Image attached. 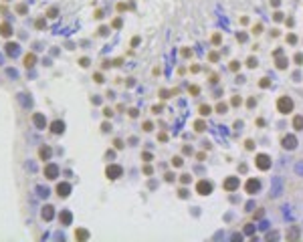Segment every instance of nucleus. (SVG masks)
<instances>
[{
	"label": "nucleus",
	"instance_id": "obj_54",
	"mask_svg": "<svg viewBox=\"0 0 303 242\" xmlns=\"http://www.w3.org/2000/svg\"><path fill=\"white\" fill-rule=\"evenodd\" d=\"M0 65H2V57H0Z\"/></svg>",
	"mask_w": 303,
	"mask_h": 242
},
{
	"label": "nucleus",
	"instance_id": "obj_10",
	"mask_svg": "<svg viewBox=\"0 0 303 242\" xmlns=\"http://www.w3.org/2000/svg\"><path fill=\"white\" fill-rule=\"evenodd\" d=\"M57 194H59L61 198H67V196L71 194V186L65 184V182H63V184H59V186H57Z\"/></svg>",
	"mask_w": 303,
	"mask_h": 242
},
{
	"label": "nucleus",
	"instance_id": "obj_42",
	"mask_svg": "<svg viewBox=\"0 0 303 242\" xmlns=\"http://www.w3.org/2000/svg\"><path fill=\"white\" fill-rule=\"evenodd\" d=\"M103 115H105V117H111V115H113V111L107 107V109H103Z\"/></svg>",
	"mask_w": 303,
	"mask_h": 242
},
{
	"label": "nucleus",
	"instance_id": "obj_1",
	"mask_svg": "<svg viewBox=\"0 0 303 242\" xmlns=\"http://www.w3.org/2000/svg\"><path fill=\"white\" fill-rule=\"evenodd\" d=\"M277 109H279V113H291L293 111V99L291 97H279Z\"/></svg>",
	"mask_w": 303,
	"mask_h": 242
},
{
	"label": "nucleus",
	"instance_id": "obj_24",
	"mask_svg": "<svg viewBox=\"0 0 303 242\" xmlns=\"http://www.w3.org/2000/svg\"><path fill=\"white\" fill-rule=\"evenodd\" d=\"M257 65H259V61H257V59H255V57H251L249 61H247V67H251V69H255V67H257Z\"/></svg>",
	"mask_w": 303,
	"mask_h": 242
},
{
	"label": "nucleus",
	"instance_id": "obj_33",
	"mask_svg": "<svg viewBox=\"0 0 303 242\" xmlns=\"http://www.w3.org/2000/svg\"><path fill=\"white\" fill-rule=\"evenodd\" d=\"M230 103H232L234 107H238V105H241L242 101H241V97H232V101H230Z\"/></svg>",
	"mask_w": 303,
	"mask_h": 242
},
{
	"label": "nucleus",
	"instance_id": "obj_5",
	"mask_svg": "<svg viewBox=\"0 0 303 242\" xmlns=\"http://www.w3.org/2000/svg\"><path fill=\"white\" fill-rule=\"evenodd\" d=\"M196 190H198L200 196H208V194L212 192V184H210V182H206V180H202V182H198Z\"/></svg>",
	"mask_w": 303,
	"mask_h": 242
},
{
	"label": "nucleus",
	"instance_id": "obj_39",
	"mask_svg": "<svg viewBox=\"0 0 303 242\" xmlns=\"http://www.w3.org/2000/svg\"><path fill=\"white\" fill-rule=\"evenodd\" d=\"M152 127H154V125H152L150 121H146V123H144V131H152Z\"/></svg>",
	"mask_w": 303,
	"mask_h": 242
},
{
	"label": "nucleus",
	"instance_id": "obj_12",
	"mask_svg": "<svg viewBox=\"0 0 303 242\" xmlns=\"http://www.w3.org/2000/svg\"><path fill=\"white\" fill-rule=\"evenodd\" d=\"M4 49H6L8 57H16V55H18V45H16V42H8Z\"/></svg>",
	"mask_w": 303,
	"mask_h": 242
},
{
	"label": "nucleus",
	"instance_id": "obj_16",
	"mask_svg": "<svg viewBox=\"0 0 303 242\" xmlns=\"http://www.w3.org/2000/svg\"><path fill=\"white\" fill-rule=\"evenodd\" d=\"M299 238V228L297 226H291L289 228V232H287V240H297Z\"/></svg>",
	"mask_w": 303,
	"mask_h": 242
},
{
	"label": "nucleus",
	"instance_id": "obj_34",
	"mask_svg": "<svg viewBox=\"0 0 303 242\" xmlns=\"http://www.w3.org/2000/svg\"><path fill=\"white\" fill-rule=\"evenodd\" d=\"M178 196H180L182 200H184V198H188V190H184V188H182L180 192H178Z\"/></svg>",
	"mask_w": 303,
	"mask_h": 242
},
{
	"label": "nucleus",
	"instance_id": "obj_20",
	"mask_svg": "<svg viewBox=\"0 0 303 242\" xmlns=\"http://www.w3.org/2000/svg\"><path fill=\"white\" fill-rule=\"evenodd\" d=\"M35 63H37V57H35V55H27V57H24V65H27V69H28V67H32V65H35Z\"/></svg>",
	"mask_w": 303,
	"mask_h": 242
},
{
	"label": "nucleus",
	"instance_id": "obj_21",
	"mask_svg": "<svg viewBox=\"0 0 303 242\" xmlns=\"http://www.w3.org/2000/svg\"><path fill=\"white\" fill-rule=\"evenodd\" d=\"M35 125L41 127V129H45V117H42L41 113H37V115H35Z\"/></svg>",
	"mask_w": 303,
	"mask_h": 242
},
{
	"label": "nucleus",
	"instance_id": "obj_44",
	"mask_svg": "<svg viewBox=\"0 0 303 242\" xmlns=\"http://www.w3.org/2000/svg\"><path fill=\"white\" fill-rule=\"evenodd\" d=\"M238 67H241V65H238V63H237V61H232V63H230V69H232V71H237V69H238Z\"/></svg>",
	"mask_w": 303,
	"mask_h": 242
},
{
	"label": "nucleus",
	"instance_id": "obj_43",
	"mask_svg": "<svg viewBox=\"0 0 303 242\" xmlns=\"http://www.w3.org/2000/svg\"><path fill=\"white\" fill-rule=\"evenodd\" d=\"M49 16H51V18H55V16H57V8H51V10H49Z\"/></svg>",
	"mask_w": 303,
	"mask_h": 242
},
{
	"label": "nucleus",
	"instance_id": "obj_51",
	"mask_svg": "<svg viewBox=\"0 0 303 242\" xmlns=\"http://www.w3.org/2000/svg\"><path fill=\"white\" fill-rule=\"evenodd\" d=\"M184 154H186V155H190V154H192V147L186 145V147H184Z\"/></svg>",
	"mask_w": 303,
	"mask_h": 242
},
{
	"label": "nucleus",
	"instance_id": "obj_47",
	"mask_svg": "<svg viewBox=\"0 0 303 242\" xmlns=\"http://www.w3.org/2000/svg\"><path fill=\"white\" fill-rule=\"evenodd\" d=\"M174 178H176L174 173H166V180H168V182H174Z\"/></svg>",
	"mask_w": 303,
	"mask_h": 242
},
{
	"label": "nucleus",
	"instance_id": "obj_41",
	"mask_svg": "<svg viewBox=\"0 0 303 242\" xmlns=\"http://www.w3.org/2000/svg\"><path fill=\"white\" fill-rule=\"evenodd\" d=\"M273 18L279 22V20H283V14H281V12H275V14H273Z\"/></svg>",
	"mask_w": 303,
	"mask_h": 242
},
{
	"label": "nucleus",
	"instance_id": "obj_40",
	"mask_svg": "<svg viewBox=\"0 0 303 242\" xmlns=\"http://www.w3.org/2000/svg\"><path fill=\"white\" fill-rule=\"evenodd\" d=\"M287 40L291 42V45H295V42H297V36H295V35H289V36H287Z\"/></svg>",
	"mask_w": 303,
	"mask_h": 242
},
{
	"label": "nucleus",
	"instance_id": "obj_28",
	"mask_svg": "<svg viewBox=\"0 0 303 242\" xmlns=\"http://www.w3.org/2000/svg\"><path fill=\"white\" fill-rule=\"evenodd\" d=\"M247 39H249V36H247L245 32H238V35H237V40L238 42H247Z\"/></svg>",
	"mask_w": 303,
	"mask_h": 242
},
{
	"label": "nucleus",
	"instance_id": "obj_53",
	"mask_svg": "<svg viewBox=\"0 0 303 242\" xmlns=\"http://www.w3.org/2000/svg\"><path fill=\"white\" fill-rule=\"evenodd\" d=\"M271 4H273V6L277 8V6H279V4H281V0H271Z\"/></svg>",
	"mask_w": 303,
	"mask_h": 242
},
{
	"label": "nucleus",
	"instance_id": "obj_46",
	"mask_svg": "<svg viewBox=\"0 0 303 242\" xmlns=\"http://www.w3.org/2000/svg\"><path fill=\"white\" fill-rule=\"evenodd\" d=\"M144 173H146V176H150V173H152V168H150V165H146V168H144Z\"/></svg>",
	"mask_w": 303,
	"mask_h": 242
},
{
	"label": "nucleus",
	"instance_id": "obj_35",
	"mask_svg": "<svg viewBox=\"0 0 303 242\" xmlns=\"http://www.w3.org/2000/svg\"><path fill=\"white\" fill-rule=\"evenodd\" d=\"M253 230H255V226H253V224H247V228H245V234H253Z\"/></svg>",
	"mask_w": 303,
	"mask_h": 242
},
{
	"label": "nucleus",
	"instance_id": "obj_4",
	"mask_svg": "<svg viewBox=\"0 0 303 242\" xmlns=\"http://www.w3.org/2000/svg\"><path fill=\"white\" fill-rule=\"evenodd\" d=\"M283 147L287 151H293L297 147V137H295V135H291V133L285 135V137H283Z\"/></svg>",
	"mask_w": 303,
	"mask_h": 242
},
{
	"label": "nucleus",
	"instance_id": "obj_32",
	"mask_svg": "<svg viewBox=\"0 0 303 242\" xmlns=\"http://www.w3.org/2000/svg\"><path fill=\"white\" fill-rule=\"evenodd\" d=\"M295 63H297V65H303V55H301V53L295 55Z\"/></svg>",
	"mask_w": 303,
	"mask_h": 242
},
{
	"label": "nucleus",
	"instance_id": "obj_30",
	"mask_svg": "<svg viewBox=\"0 0 303 242\" xmlns=\"http://www.w3.org/2000/svg\"><path fill=\"white\" fill-rule=\"evenodd\" d=\"M180 180H182V184H190V180H192V178L188 176V173H184V176H180Z\"/></svg>",
	"mask_w": 303,
	"mask_h": 242
},
{
	"label": "nucleus",
	"instance_id": "obj_22",
	"mask_svg": "<svg viewBox=\"0 0 303 242\" xmlns=\"http://www.w3.org/2000/svg\"><path fill=\"white\" fill-rule=\"evenodd\" d=\"M87 236H89L87 230H77V232H75V238H77V240H87Z\"/></svg>",
	"mask_w": 303,
	"mask_h": 242
},
{
	"label": "nucleus",
	"instance_id": "obj_8",
	"mask_svg": "<svg viewBox=\"0 0 303 242\" xmlns=\"http://www.w3.org/2000/svg\"><path fill=\"white\" fill-rule=\"evenodd\" d=\"M259 190H261V182L255 180V178H251V180L247 182V192H249V194H257Z\"/></svg>",
	"mask_w": 303,
	"mask_h": 242
},
{
	"label": "nucleus",
	"instance_id": "obj_48",
	"mask_svg": "<svg viewBox=\"0 0 303 242\" xmlns=\"http://www.w3.org/2000/svg\"><path fill=\"white\" fill-rule=\"evenodd\" d=\"M113 26H115V28H119V26H121V20H119V18H117V20H113Z\"/></svg>",
	"mask_w": 303,
	"mask_h": 242
},
{
	"label": "nucleus",
	"instance_id": "obj_23",
	"mask_svg": "<svg viewBox=\"0 0 303 242\" xmlns=\"http://www.w3.org/2000/svg\"><path fill=\"white\" fill-rule=\"evenodd\" d=\"M295 173L297 176H303V161H297L295 164Z\"/></svg>",
	"mask_w": 303,
	"mask_h": 242
},
{
	"label": "nucleus",
	"instance_id": "obj_15",
	"mask_svg": "<svg viewBox=\"0 0 303 242\" xmlns=\"http://www.w3.org/2000/svg\"><path fill=\"white\" fill-rule=\"evenodd\" d=\"M51 154H53V151H51V147H46V145L38 149V158H41V159H45V161L51 158Z\"/></svg>",
	"mask_w": 303,
	"mask_h": 242
},
{
	"label": "nucleus",
	"instance_id": "obj_45",
	"mask_svg": "<svg viewBox=\"0 0 303 242\" xmlns=\"http://www.w3.org/2000/svg\"><path fill=\"white\" fill-rule=\"evenodd\" d=\"M81 67H89V59H81Z\"/></svg>",
	"mask_w": 303,
	"mask_h": 242
},
{
	"label": "nucleus",
	"instance_id": "obj_38",
	"mask_svg": "<svg viewBox=\"0 0 303 242\" xmlns=\"http://www.w3.org/2000/svg\"><path fill=\"white\" fill-rule=\"evenodd\" d=\"M45 26H46V22H45L42 18H41V20H37V28H45Z\"/></svg>",
	"mask_w": 303,
	"mask_h": 242
},
{
	"label": "nucleus",
	"instance_id": "obj_29",
	"mask_svg": "<svg viewBox=\"0 0 303 242\" xmlns=\"http://www.w3.org/2000/svg\"><path fill=\"white\" fill-rule=\"evenodd\" d=\"M182 164H184V161H182V158H174V159H172V165H174V168H180Z\"/></svg>",
	"mask_w": 303,
	"mask_h": 242
},
{
	"label": "nucleus",
	"instance_id": "obj_18",
	"mask_svg": "<svg viewBox=\"0 0 303 242\" xmlns=\"http://www.w3.org/2000/svg\"><path fill=\"white\" fill-rule=\"evenodd\" d=\"M61 222L65 224V226H69V224H71V212H69V210L61 212Z\"/></svg>",
	"mask_w": 303,
	"mask_h": 242
},
{
	"label": "nucleus",
	"instance_id": "obj_11",
	"mask_svg": "<svg viewBox=\"0 0 303 242\" xmlns=\"http://www.w3.org/2000/svg\"><path fill=\"white\" fill-rule=\"evenodd\" d=\"M51 131H53V133H63V131H65V123H63V121H53V123H51Z\"/></svg>",
	"mask_w": 303,
	"mask_h": 242
},
{
	"label": "nucleus",
	"instance_id": "obj_26",
	"mask_svg": "<svg viewBox=\"0 0 303 242\" xmlns=\"http://www.w3.org/2000/svg\"><path fill=\"white\" fill-rule=\"evenodd\" d=\"M210 111H212V109L208 107V105H202V107H200V115H204V117H206V115H208Z\"/></svg>",
	"mask_w": 303,
	"mask_h": 242
},
{
	"label": "nucleus",
	"instance_id": "obj_9",
	"mask_svg": "<svg viewBox=\"0 0 303 242\" xmlns=\"http://www.w3.org/2000/svg\"><path fill=\"white\" fill-rule=\"evenodd\" d=\"M275 57H277V67H279V69H285V67L289 65V59L283 57V50H281V49L275 50Z\"/></svg>",
	"mask_w": 303,
	"mask_h": 242
},
{
	"label": "nucleus",
	"instance_id": "obj_14",
	"mask_svg": "<svg viewBox=\"0 0 303 242\" xmlns=\"http://www.w3.org/2000/svg\"><path fill=\"white\" fill-rule=\"evenodd\" d=\"M281 194V180L279 178H275L273 180V190H271V196H279Z\"/></svg>",
	"mask_w": 303,
	"mask_h": 242
},
{
	"label": "nucleus",
	"instance_id": "obj_37",
	"mask_svg": "<svg viewBox=\"0 0 303 242\" xmlns=\"http://www.w3.org/2000/svg\"><path fill=\"white\" fill-rule=\"evenodd\" d=\"M115 149H121V147H123V141H121V139H115Z\"/></svg>",
	"mask_w": 303,
	"mask_h": 242
},
{
	"label": "nucleus",
	"instance_id": "obj_17",
	"mask_svg": "<svg viewBox=\"0 0 303 242\" xmlns=\"http://www.w3.org/2000/svg\"><path fill=\"white\" fill-rule=\"evenodd\" d=\"M0 35H2V36H10L12 35V26L8 22H2V24H0Z\"/></svg>",
	"mask_w": 303,
	"mask_h": 242
},
{
	"label": "nucleus",
	"instance_id": "obj_52",
	"mask_svg": "<svg viewBox=\"0 0 303 242\" xmlns=\"http://www.w3.org/2000/svg\"><path fill=\"white\" fill-rule=\"evenodd\" d=\"M212 42H220V35H214V36H212Z\"/></svg>",
	"mask_w": 303,
	"mask_h": 242
},
{
	"label": "nucleus",
	"instance_id": "obj_49",
	"mask_svg": "<svg viewBox=\"0 0 303 242\" xmlns=\"http://www.w3.org/2000/svg\"><path fill=\"white\" fill-rule=\"evenodd\" d=\"M101 129H103V131H109V129H111V125H109V123H103V127H101Z\"/></svg>",
	"mask_w": 303,
	"mask_h": 242
},
{
	"label": "nucleus",
	"instance_id": "obj_31",
	"mask_svg": "<svg viewBox=\"0 0 303 242\" xmlns=\"http://www.w3.org/2000/svg\"><path fill=\"white\" fill-rule=\"evenodd\" d=\"M259 85H261L263 89H267L269 85H271V81H269V79H261V83H259Z\"/></svg>",
	"mask_w": 303,
	"mask_h": 242
},
{
	"label": "nucleus",
	"instance_id": "obj_2",
	"mask_svg": "<svg viewBox=\"0 0 303 242\" xmlns=\"http://www.w3.org/2000/svg\"><path fill=\"white\" fill-rule=\"evenodd\" d=\"M255 164H257V168H259V169L267 172V169L271 168V158H269L267 154H259L257 158H255Z\"/></svg>",
	"mask_w": 303,
	"mask_h": 242
},
{
	"label": "nucleus",
	"instance_id": "obj_6",
	"mask_svg": "<svg viewBox=\"0 0 303 242\" xmlns=\"http://www.w3.org/2000/svg\"><path fill=\"white\" fill-rule=\"evenodd\" d=\"M57 176H59V165H57V164L45 165V178H49V180H55Z\"/></svg>",
	"mask_w": 303,
	"mask_h": 242
},
{
	"label": "nucleus",
	"instance_id": "obj_50",
	"mask_svg": "<svg viewBox=\"0 0 303 242\" xmlns=\"http://www.w3.org/2000/svg\"><path fill=\"white\" fill-rule=\"evenodd\" d=\"M95 81H97V83H103V77H101V75L97 73V75H95Z\"/></svg>",
	"mask_w": 303,
	"mask_h": 242
},
{
	"label": "nucleus",
	"instance_id": "obj_36",
	"mask_svg": "<svg viewBox=\"0 0 303 242\" xmlns=\"http://www.w3.org/2000/svg\"><path fill=\"white\" fill-rule=\"evenodd\" d=\"M267 238H269V240H277V238H279V234H277V232H269Z\"/></svg>",
	"mask_w": 303,
	"mask_h": 242
},
{
	"label": "nucleus",
	"instance_id": "obj_19",
	"mask_svg": "<svg viewBox=\"0 0 303 242\" xmlns=\"http://www.w3.org/2000/svg\"><path fill=\"white\" fill-rule=\"evenodd\" d=\"M293 127H295L297 131H303V115H297L295 119H293Z\"/></svg>",
	"mask_w": 303,
	"mask_h": 242
},
{
	"label": "nucleus",
	"instance_id": "obj_25",
	"mask_svg": "<svg viewBox=\"0 0 303 242\" xmlns=\"http://www.w3.org/2000/svg\"><path fill=\"white\" fill-rule=\"evenodd\" d=\"M227 109H228L227 103H218V105H216V111H218V113H227Z\"/></svg>",
	"mask_w": 303,
	"mask_h": 242
},
{
	"label": "nucleus",
	"instance_id": "obj_13",
	"mask_svg": "<svg viewBox=\"0 0 303 242\" xmlns=\"http://www.w3.org/2000/svg\"><path fill=\"white\" fill-rule=\"evenodd\" d=\"M53 216H55V208L53 206H45V208H42V220L49 222V220H53Z\"/></svg>",
	"mask_w": 303,
	"mask_h": 242
},
{
	"label": "nucleus",
	"instance_id": "obj_7",
	"mask_svg": "<svg viewBox=\"0 0 303 242\" xmlns=\"http://www.w3.org/2000/svg\"><path fill=\"white\" fill-rule=\"evenodd\" d=\"M238 184H241V182H238V178L230 176V178L224 180V190H227V192H234V190H238Z\"/></svg>",
	"mask_w": 303,
	"mask_h": 242
},
{
	"label": "nucleus",
	"instance_id": "obj_3",
	"mask_svg": "<svg viewBox=\"0 0 303 242\" xmlns=\"http://www.w3.org/2000/svg\"><path fill=\"white\" fill-rule=\"evenodd\" d=\"M105 173H107V178H109V180H117V178H121L123 168H121V165H117V164H111V165H107Z\"/></svg>",
	"mask_w": 303,
	"mask_h": 242
},
{
	"label": "nucleus",
	"instance_id": "obj_27",
	"mask_svg": "<svg viewBox=\"0 0 303 242\" xmlns=\"http://www.w3.org/2000/svg\"><path fill=\"white\" fill-rule=\"evenodd\" d=\"M194 127H196V131H204L206 123H204V121H196V123H194Z\"/></svg>",
	"mask_w": 303,
	"mask_h": 242
}]
</instances>
